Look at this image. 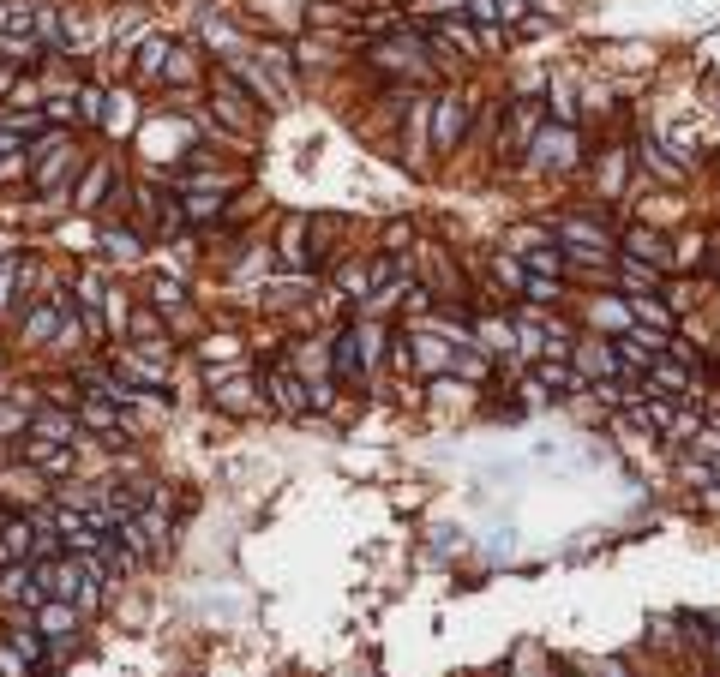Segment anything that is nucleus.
I'll use <instances>...</instances> for the list:
<instances>
[{
  "instance_id": "f257e3e1",
  "label": "nucleus",
  "mask_w": 720,
  "mask_h": 677,
  "mask_svg": "<svg viewBox=\"0 0 720 677\" xmlns=\"http://www.w3.org/2000/svg\"><path fill=\"white\" fill-rule=\"evenodd\" d=\"M528 150H535V168H570V162H577V132H570V126H546V132H535V144H528Z\"/></svg>"
},
{
  "instance_id": "f03ea898",
  "label": "nucleus",
  "mask_w": 720,
  "mask_h": 677,
  "mask_svg": "<svg viewBox=\"0 0 720 677\" xmlns=\"http://www.w3.org/2000/svg\"><path fill=\"white\" fill-rule=\"evenodd\" d=\"M42 630V636H55V641H66L73 630H79V612H73V599H42L37 605V618H30Z\"/></svg>"
},
{
  "instance_id": "7ed1b4c3",
  "label": "nucleus",
  "mask_w": 720,
  "mask_h": 677,
  "mask_svg": "<svg viewBox=\"0 0 720 677\" xmlns=\"http://www.w3.org/2000/svg\"><path fill=\"white\" fill-rule=\"evenodd\" d=\"M270 396H277L282 414H306V408H313V390H306V384H300L288 366H277V372H270Z\"/></svg>"
},
{
  "instance_id": "20e7f679",
  "label": "nucleus",
  "mask_w": 720,
  "mask_h": 677,
  "mask_svg": "<svg viewBox=\"0 0 720 677\" xmlns=\"http://www.w3.org/2000/svg\"><path fill=\"white\" fill-rule=\"evenodd\" d=\"M462 126H468V102H462V97H439V132H433V144L450 150V144L462 139Z\"/></svg>"
},
{
  "instance_id": "39448f33",
  "label": "nucleus",
  "mask_w": 720,
  "mask_h": 677,
  "mask_svg": "<svg viewBox=\"0 0 720 677\" xmlns=\"http://www.w3.org/2000/svg\"><path fill=\"white\" fill-rule=\"evenodd\" d=\"M30 432H37V444H73V438H79V414H60V408H48V414L30 419Z\"/></svg>"
},
{
  "instance_id": "423d86ee",
  "label": "nucleus",
  "mask_w": 720,
  "mask_h": 677,
  "mask_svg": "<svg viewBox=\"0 0 720 677\" xmlns=\"http://www.w3.org/2000/svg\"><path fill=\"white\" fill-rule=\"evenodd\" d=\"M540 390H553V396H577L582 390V372H570V366H540Z\"/></svg>"
},
{
  "instance_id": "0eeeda50",
  "label": "nucleus",
  "mask_w": 720,
  "mask_h": 677,
  "mask_svg": "<svg viewBox=\"0 0 720 677\" xmlns=\"http://www.w3.org/2000/svg\"><path fill=\"white\" fill-rule=\"evenodd\" d=\"M624 252H630V258H642V264H660V258H666L660 234H648V228H630V234H624Z\"/></svg>"
},
{
  "instance_id": "6e6552de",
  "label": "nucleus",
  "mask_w": 720,
  "mask_h": 677,
  "mask_svg": "<svg viewBox=\"0 0 720 677\" xmlns=\"http://www.w3.org/2000/svg\"><path fill=\"white\" fill-rule=\"evenodd\" d=\"M246 390H253V384H246V378H228V384H222V390H217V402H222V408H228V414H246V408H253V396H246Z\"/></svg>"
},
{
  "instance_id": "1a4fd4ad",
  "label": "nucleus",
  "mask_w": 720,
  "mask_h": 677,
  "mask_svg": "<svg viewBox=\"0 0 720 677\" xmlns=\"http://www.w3.org/2000/svg\"><path fill=\"white\" fill-rule=\"evenodd\" d=\"M102 246H108L115 258H139V234H133V228H102Z\"/></svg>"
},
{
  "instance_id": "9d476101",
  "label": "nucleus",
  "mask_w": 720,
  "mask_h": 677,
  "mask_svg": "<svg viewBox=\"0 0 720 677\" xmlns=\"http://www.w3.org/2000/svg\"><path fill=\"white\" fill-rule=\"evenodd\" d=\"M222 204H228L222 192H193V199H186V216H193V222H210V216H222Z\"/></svg>"
},
{
  "instance_id": "9b49d317",
  "label": "nucleus",
  "mask_w": 720,
  "mask_h": 677,
  "mask_svg": "<svg viewBox=\"0 0 720 677\" xmlns=\"http://www.w3.org/2000/svg\"><path fill=\"white\" fill-rule=\"evenodd\" d=\"M630 312H637L642 324H660V330H666V324H673V312H666V306H660V300H648V294H630Z\"/></svg>"
},
{
  "instance_id": "f8f14e48",
  "label": "nucleus",
  "mask_w": 720,
  "mask_h": 677,
  "mask_svg": "<svg viewBox=\"0 0 720 677\" xmlns=\"http://www.w3.org/2000/svg\"><path fill=\"white\" fill-rule=\"evenodd\" d=\"M79 414L90 419V426H97V432H120V414H115V408H108V402H84Z\"/></svg>"
},
{
  "instance_id": "ddd939ff",
  "label": "nucleus",
  "mask_w": 720,
  "mask_h": 677,
  "mask_svg": "<svg viewBox=\"0 0 720 677\" xmlns=\"http://www.w3.org/2000/svg\"><path fill=\"white\" fill-rule=\"evenodd\" d=\"M102 186H108V168H90V180L79 186V204H84V210H97V204H102Z\"/></svg>"
},
{
  "instance_id": "4468645a",
  "label": "nucleus",
  "mask_w": 720,
  "mask_h": 677,
  "mask_svg": "<svg viewBox=\"0 0 720 677\" xmlns=\"http://www.w3.org/2000/svg\"><path fill=\"white\" fill-rule=\"evenodd\" d=\"M150 300H157V306H180V282L175 276H150Z\"/></svg>"
},
{
  "instance_id": "2eb2a0df",
  "label": "nucleus",
  "mask_w": 720,
  "mask_h": 677,
  "mask_svg": "<svg viewBox=\"0 0 720 677\" xmlns=\"http://www.w3.org/2000/svg\"><path fill=\"white\" fill-rule=\"evenodd\" d=\"M559 294H564L559 276H553V282H546V276H528V300H540V306H546V300H559Z\"/></svg>"
},
{
  "instance_id": "dca6fc26",
  "label": "nucleus",
  "mask_w": 720,
  "mask_h": 677,
  "mask_svg": "<svg viewBox=\"0 0 720 677\" xmlns=\"http://www.w3.org/2000/svg\"><path fill=\"white\" fill-rule=\"evenodd\" d=\"M613 366H619V360H613V348H588V354H582V372H600V378H606Z\"/></svg>"
},
{
  "instance_id": "f3484780",
  "label": "nucleus",
  "mask_w": 720,
  "mask_h": 677,
  "mask_svg": "<svg viewBox=\"0 0 720 677\" xmlns=\"http://www.w3.org/2000/svg\"><path fill=\"white\" fill-rule=\"evenodd\" d=\"M462 13L480 19V24H493V19H499V0H462Z\"/></svg>"
},
{
  "instance_id": "a211bd4d",
  "label": "nucleus",
  "mask_w": 720,
  "mask_h": 677,
  "mask_svg": "<svg viewBox=\"0 0 720 677\" xmlns=\"http://www.w3.org/2000/svg\"><path fill=\"white\" fill-rule=\"evenodd\" d=\"M79 114H84V120L102 114V90H79Z\"/></svg>"
},
{
  "instance_id": "6ab92c4d",
  "label": "nucleus",
  "mask_w": 720,
  "mask_h": 677,
  "mask_svg": "<svg viewBox=\"0 0 720 677\" xmlns=\"http://www.w3.org/2000/svg\"><path fill=\"white\" fill-rule=\"evenodd\" d=\"M24 426V408H0V438H6V432H19Z\"/></svg>"
}]
</instances>
